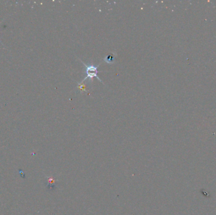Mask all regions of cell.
<instances>
[{
  "label": "cell",
  "mask_w": 216,
  "mask_h": 215,
  "mask_svg": "<svg viewBox=\"0 0 216 215\" xmlns=\"http://www.w3.org/2000/svg\"><path fill=\"white\" fill-rule=\"evenodd\" d=\"M81 62L85 65V73H86V77L80 83L83 84V83L87 79H89L90 81H92V78L94 77H96V78L101 81L102 83V81H101V80L99 78L98 75V71L97 69L99 66H96L94 64H86L85 63H83L82 61H81Z\"/></svg>",
  "instance_id": "obj_1"
},
{
  "label": "cell",
  "mask_w": 216,
  "mask_h": 215,
  "mask_svg": "<svg viewBox=\"0 0 216 215\" xmlns=\"http://www.w3.org/2000/svg\"><path fill=\"white\" fill-rule=\"evenodd\" d=\"M104 61L108 64H113L115 62V56L109 54L104 58Z\"/></svg>",
  "instance_id": "obj_2"
},
{
  "label": "cell",
  "mask_w": 216,
  "mask_h": 215,
  "mask_svg": "<svg viewBox=\"0 0 216 215\" xmlns=\"http://www.w3.org/2000/svg\"><path fill=\"white\" fill-rule=\"evenodd\" d=\"M0 42H1V41H0Z\"/></svg>",
  "instance_id": "obj_3"
}]
</instances>
